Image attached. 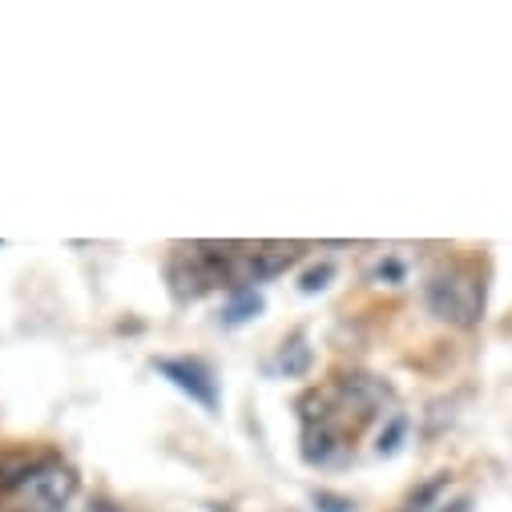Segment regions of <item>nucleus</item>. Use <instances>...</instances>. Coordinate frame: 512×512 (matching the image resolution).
<instances>
[{
    "mask_svg": "<svg viewBox=\"0 0 512 512\" xmlns=\"http://www.w3.org/2000/svg\"><path fill=\"white\" fill-rule=\"evenodd\" d=\"M158 371L174 383V388H182L190 400H198L202 408H210V412L218 408V388H214L210 371H206L198 359H162Z\"/></svg>",
    "mask_w": 512,
    "mask_h": 512,
    "instance_id": "3",
    "label": "nucleus"
},
{
    "mask_svg": "<svg viewBox=\"0 0 512 512\" xmlns=\"http://www.w3.org/2000/svg\"><path fill=\"white\" fill-rule=\"evenodd\" d=\"M428 307L436 319L472 327L484 311V283L472 267H448L428 279Z\"/></svg>",
    "mask_w": 512,
    "mask_h": 512,
    "instance_id": "1",
    "label": "nucleus"
},
{
    "mask_svg": "<svg viewBox=\"0 0 512 512\" xmlns=\"http://www.w3.org/2000/svg\"><path fill=\"white\" fill-rule=\"evenodd\" d=\"M424 512H472V500H452V504H436V508H424Z\"/></svg>",
    "mask_w": 512,
    "mask_h": 512,
    "instance_id": "6",
    "label": "nucleus"
},
{
    "mask_svg": "<svg viewBox=\"0 0 512 512\" xmlns=\"http://www.w3.org/2000/svg\"><path fill=\"white\" fill-rule=\"evenodd\" d=\"M315 504H327L323 512H351V504L347 500H335V496H315Z\"/></svg>",
    "mask_w": 512,
    "mask_h": 512,
    "instance_id": "7",
    "label": "nucleus"
},
{
    "mask_svg": "<svg viewBox=\"0 0 512 512\" xmlns=\"http://www.w3.org/2000/svg\"><path fill=\"white\" fill-rule=\"evenodd\" d=\"M259 311H263V295H259V291H242V295L230 303L226 323H230V327H238V323H246L250 315H259Z\"/></svg>",
    "mask_w": 512,
    "mask_h": 512,
    "instance_id": "4",
    "label": "nucleus"
},
{
    "mask_svg": "<svg viewBox=\"0 0 512 512\" xmlns=\"http://www.w3.org/2000/svg\"><path fill=\"white\" fill-rule=\"evenodd\" d=\"M327 279H331V267L307 271V275H303V291H307V295H315V291H323V287H327Z\"/></svg>",
    "mask_w": 512,
    "mask_h": 512,
    "instance_id": "5",
    "label": "nucleus"
},
{
    "mask_svg": "<svg viewBox=\"0 0 512 512\" xmlns=\"http://www.w3.org/2000/svg\"><path fill=\"white\" fill-rule=\"evenodd\" d=\"M73 492H77L73 468L57 464V460H37L29 468V476L9 496H13V504L21 512H57V508H65L73 500Z\"/></svg>",
    "mask_w": 512,
    "mask_h": 512,
    "instance_id": "2",
    "label": "nucleus"
}]
</instances>
